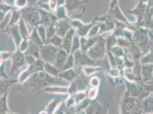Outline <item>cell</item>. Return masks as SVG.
I'll return each instance as SVG.
<instances>
[{
    "label": "cell",
    "mask_w": 153,
    "mask_h": 114,
    "mask_svg": "<svg viewBox=\"0 0 153 114\" xmlns=\"http://www.w3.org/2000/svg\"><path fill=\"white\" fill-rule=\"evenodd\" d=\"M20 31H21V36H22V37L26 38L27 37L28 34H27V33L26 31L24 21L22 20H21L20 21Z\"/></svg>",
    "instance_id": "8"
},
{
    "label": "cell",
    "mask_w": 153,
    "mask_h": 114,
    "mask_svg": "<svg viewBox=\"0 0 153 114\" xmlns=\"http://www.w3.org/2000/svg\"><path fill=\"white\" fill-rule=\"evenodd\" d=\"M38 30H39V35L41 37V38H44L45 36V30H44V28L43 26H40L38 28Z\"/></svg>",
    "instance_id": "17"
},
{
    "label": "cell",
    "mask_w": 153,
    "mask_h": 114,
    "mask_svg": "<svg viewBox=\"0 0 153 114\" xmlns=\"http://www.w3.org/2000/svg\"><path fill=\"white\" fill-rule=\"evenodd\" d=\"M32 38H33V39L34 42L36 44H41V41L40 38L38 37L37 33L34 32V33H33V37H32Z\"/></svg>",
    "instance_id": "15"
},
{
    "label": "cell",
    "mask_w": 153,
    "mask_h": 114,
    "mask_svg": "<svg viewBox=\"0 0 153 114\" xmlns=\"http://www.w3.org/2000/svg\"><path fill=\"white\" fill-rule=\"evenodd\" d=\"M2 87L0 85V95L2 94Z\"/></svg>",
    "instance_id": "21"
},
{
    "label": "cell",
    "mask_w": 153,
    "mask_h": 114,
    "mask_svg": "<svg viewBox=\"0 0 153 114\" xmlns=\"http://www.w3.org/2000/svg\"><path fill=\"white\" fill-rule=\"evenodd\" d=\"M58 16L59 17H63V16H64V10L62 8H59L58 10Z\"/></svg>",
    "instance_id": "20"
},
{
    "label": "cell",
    "mask_w": 153,
    "mask_h": 114,
    "mask_svg": "<svg viewBox=\"0 0 153 114\" xmlns=\"http://www.w3.org/2000/svg\"><path fill=\"white\" fill-rule=\"evenodd\" d=\"M29 53L30 54V56H34L35 57H37L38 56V47L34 44H32L30 45Z\"/></svg>",
    "instance_id": "10"
},
{
    "label": "cell",
    "mask_w": 153,
    "mask_h": 114,
    "mask_svg": "<svg viewBox=\"0 0 153 114\" xmlns=\"http://www.w3.org/2000/svg\"><path fill=\"white\" fill-rule=\"evenodd\" d=\"M53 34H54V29L52 27H51L48 30V36L49 37H51L53 36Z\"/></svg>",
    "instance_id": "19"
},
{
    "label": "cell",
    "mask_w": 153,
    "mask_h": 114,
    "mask_svg": "<svg viewBox=\"0 0 153 114\" xmlns=\"http://www.w3.org/2000/svg\"><path fill=\"white\" fill-rule=\"evenodd\" d=\"M68 29V25L66 22H62L59 24L58 32L61 34V36H64L65 32Z\"/></svg>",
    "instance_id": "7"
},
{
    "label": "cell",
    "mask_w": 153,
    "mask_h": 114,
    "mask_svg": "<svg viewBox=\"0 0 153 114\" xmlns=\"http://www.w3.org/2000/svg\"><path fill=\"white\" fill-rule=\"evenodd\" d=\"M73 34V31L70 30L68 32L67 36L64 39V48L69 53L70 50V46L71 44V37Z\"/></svg>",
    "instance_id": "5"
},
{
    "label": "cell",
    "mask_w": 153,
    "mask_h": 114,
    "mask_svg": "<svg viewBox=\"0 0 153 114\" xmlns=\"http://www.w3.org/2000/svg\"><path fill=\"white\" fill-rule=\"evenodd\" d=\"M19 13L14 12L13 14V19H12V24L15 22L16 21H17V19H19Z\"/></svg>",
    "instance_id": "18"
},
{
    "label": "cell",
    "mask_w": 153,
    "mask_h": 114,
    "mask_svg": "<svg viewBox=\"0 0 153 114\" xmlns=\"http://www.w3.org/2000/svg\"><path fill=\"white\" fill-rule=\"evenodd\" d=\"M73 57L70 56L68 61H67V62L65 64V66H64V69L66 70V69L70 68L71 66H73Z\"/></svg>",
    "instance_id": "13"
},
{
    "label": "cell",
    "mask_w": 153,
    "mask_h": 114,
    "mask_svg": "<svg viewBox=\"0 0 153 114\" xmlns=\"http://www.w3.org/2000/svg\"><path fill=\"white\" fill-rule=\"evenodd\" d=\"M25 62L24 56L19 52H17L13 57V65L12 72H14L16 70L23 65Z\"/></svg>",
    "instance_id": "3"
},
{
    "label": "cell",
    "mask_w": 153,
    "mask_h": 114,
    "mask_svg": "<svg viewBox=\"0 0 153 114\" xmlns=\"http://www.w3.org/2000/svg\"><path fill=\"white\" fill-rule=\"evenodd\" d=\"M13 36H14V37L16 38V39H18V43H19V41L20 40V38H19L18 29L16 26L14 27V30H13Z\"/></svg>",
    "instance_id": "16"
},
{
    "label": "cell",
    "mask_w": 153,
    "mask_h": 114,
    "mask_svg": "<svg viewBox=\"0 0 153 114\" xmlns=\"http://www.w3.org/2000/svg\"><path fill=\"white\" fill-rule=\"evenodd\" d=\"M152 68H153V67H143V76L145 77L146 79L149 78V77L151 76Z\"/></svg>",
    "instance_id": "11"
},
{
    "label": "cell",
    "mask_w": 153,
    "mask_h": 114,
    "mask_svg": "<svg viewBox=\"0 0 153 114\" xmlns=\"http://www.w3.org/2000/svg\"><path fill=\"white\" fill-rule=\"evenodd\" d=\"M67 58V54L65 51L60 50L57 54L55 61V66L59 69H63V66Z\"/></svg>",
    "instance_id": "4"
},
{
    "label": "cell",
    "mask_w": 153,
    "mask_h": 114,
    "mask_svg": "<svg viewBox=\"0 0 153 114\" xmlns=\"http://www.w3.org/2000/svg\"><path fill=\"white\" fill-rule=\"evenodd\" d=\"M25 19L30 24H34L39 20V16L37 11L34 8H28L23 13Z\"/></svg>",
    "instance_id": "2"
},
{
    "label": "cell",
    "mask_w": 153,
    "mask_h": 114,
    "mask_svg": "<svg viewBox=\"0 0 153 114\" xmlns=\"http://www.w3.org/2000/svg\"><path fill=\"white\" fill-rule=\"evenodd\" d=\"M72 71L69 70V71L64 72V73L62 74V76L67 79H69V80L73 79L75 76V75H74L73 71Z\"/></svg>",
    "instance_id": "9"
},
{
    "label": "cell",
    "mask_w": 153,
    "mask_h": 114,
    "mask_svg": "<svg viewBox=\"0 0 153 114\" xmlns=\"http://www.w3.org/2000/svg\"><path fill=\"white\" fill-rule=\"evenodd\" d=\"M6 95L7 93H5V94L4 96L0 99V110L1 109H4L6 107Z\"/></svg>",
    "instance_id": "14"
},
{
    "label": "cell",
    "mask_w": 153,
    "mask_h": 114,
    "mask_svg": "<svg viewBox=\"0 0 153 114\" xmlns=\"http://www.w3.org/2000/svg\"><path fill=\"white\" fill-rule=\"evenodd\" d=\"M44 67L46 71L49 73V74H51L53 76H57L58 71L57 69L54 67V66H52L49 64H44Z\"/></svg>",
    "instance_id": "6"
},
{
    "label": "cell",
    "mask_w": 153,
    "mask_h": 114,
    "mask_svg": "<svg viewBox=\"0 0 153 114\" xmlns=\"http://www.w3.org/2000/svg\"><path fill=\"white\" fill-rule=\"evenodd\" d=\"M51 44H53L54 46H59L60 44H61L62 40L57 36H54L53 37V38L51 39Z\"/></svg>",
    "instance_id": "12"
},
{
    "label": "cell",
    "mask_w": 153,
    "mask_h": 114,
    "mask_svg": "<svg viewBox=\"0 0 153 114\" xmlns=\"http://www.w3.org/2000/svg\"><path fill=\"white\" fill-rule=\"evenodd\" d=\"M41 55L46 62H54L56 58L57 49L53 46H47L42 47L41 49Z\"/></svg>",
    "instance_id": "1"
}]
</instances>
